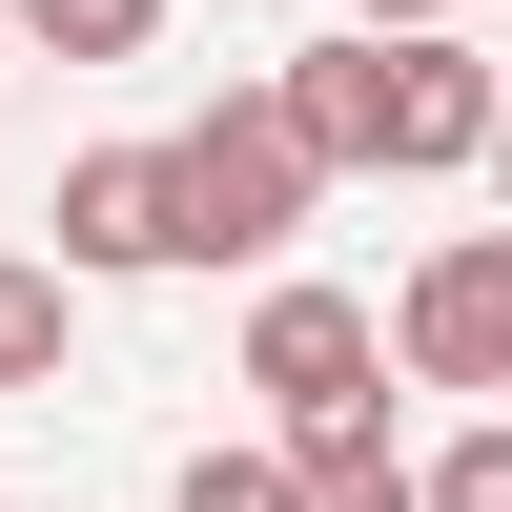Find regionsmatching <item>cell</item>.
<instances>
[{
  "label": "cell",
  "instance_id": "1",
  "mask_svg": "<svg viewBox=\"0 0 512 512\" xmlns=\"http://www.w3.org/2000/svg\"><path fill=\"white\" fill-rule=\"evenodd\" d=\"M164 164H185V267H287L308 205H328V144L287 123V82H226Z\"/></svg>",
  "mask_w": 512,
  "mask_h": 512
},
{
  "label": "cell",
  "instance_id": "2",
  "mask_svg": "<svg viewBox=\"0 0 512 512\" xmlns=\"http://www.w3.org/2000/svg\"><path fill=\"white\" fill-rule=\"evenodd\" d=\"M246 390H267V451L349 431V410H390V308H349V287L287 267L267 308H246Z\"/></svg>",
  "mask_w": 512,
  "mask_h": 512
},
{
  "label": "cell",
  "instance_id": "3",
  "mask_svg": "<svg viewBox=\"0 0 512 512\" xmlns=\"http://www.w3.org/2000/svg\"><path fill=\"white\" fill-rule=\"evenodd\" d=\"M390 369L410 390H512V226H451L390 287Z\"/></svg>",
  "mask_w": 512,
  "mask_h": 512
},
{
  "label": "cell",
  "instance_id": "4",
  "mask_svg": "<svg viewBox=\"0 0 512 512\" xmlns=\"http://www.w3.org/2000/svg\"><path fill=\"white\" fill-rule=\"evenodd\" d=\"M185 267V164L164 144H82L62 164V287H144Z\"/></svg>",
  "mask_w": 512,
  "mask_h": 512
},
{
  "label": "cell",
  "instance_id": "5",
  "mask_svg": "<svg viewBox=\"0 0 512 512\" xmlns=\"http://www.w3.org/2000/svg\"><path fill=\"white\" fill-rule=\"evenodd\" d=\"M492 123H512V82L472 41H390V185H492Z\"/></svg>",
  "mask_w": 512,
  "mask_h": 512
},
{
  "label": "cell",
  "instance_id": "6",
  "mask_svg": "<svg viewBox=\"0 0 512 512\" xmlns=\"http://www.w3.org/2000/svg\"><path fill=\"white\" fill-rule=\"evenodd\" d=\"M267 82H287V123L328 144V185L390 164V41H308V62H267Z\"/></svg>",
  "mask_w": 512,
  "mask_h": 512
},
{
  "label": "cell",
  "instance_id": "7",
  "mask_svg": "<svg viewBox=\"0 0 512 512\" xmlns=\"http://www.w3.org/2000/svg\"><path fill=\"white\" fill-rule=\"evenodd\" d=\"M287 472H308V512H431V472L390 451V410H349V431H308Z\"/></svg>",
  "mask_w": 512,
  "mask_h": 512
},
{
  "label": "cell",
  "instance_id": "8",
  "mask_svg": "<svg viewBox=\"0 0 512 512\" xmlns=\"http://www.w3.org/2000/svg\"><path fill=\"white\" fill-rule=\"evenodd\" d=\"M62 328H82V287L0 246V390H62Z\"/></svg>",
  "mask_w": 512,
  "mask_h": 512
},
{
  "label": "cell",
  "instance_id": "9",
  "mask_svg": "<svg viewBox=\"0 0 512 512\" xmlns=\"http://www.w3.org/2000/svg\"><path fill=\"white\" fill-rule=\"evenodd\" d=\"M0 21H21V41H62V62H144V41H164V0H0Z\"/></svg>",
  "mask_w": 512,
  "mask_h": 512
},
{
  "label": "cell",
  "instance_id": "10",
  "mask_svg": "<svg viewBox=\"0 0 512 512\" xmlns=\"http://www.w3.org/2000/svg\"><path fill=\"white\" fill-rule=\"evenodd\" d=\"M164 512H308V472L246 431V451H185V492H164Z\"/></svg>",
  "mask_w": 512,
  "mask_h": 512
},
{
  "label": "cell",
  "instance_id": "11",
  "mask_svg": "<svg viewBox=\"0 0 512 512\" xmlns=\"http://www.w3.org/2000/svg\"><path fill=\"white\" fill-rule=\"evenodd\" d=\"M410 472H431V512H512V410H472V431L410 451Z\"/></svg>",
  "mask_w": 512,
  "mask_h": 512
},
{
  "label": "cell",
  "instance_id": "12",
  "mask_svg": "<svg viewBox=\"0 0 512 512\" xmlns=\"http://www.w3.org/2000/svg\"><path fill=\"white\" fill-rule=\"evenodd\" d=\"M349 41H451V0H349Z\"/></svg>",
  "mask_w": 512,
  "mask_h": 512
},
{
  "label": "cell",
  "instance_id": "13",
  "mask_svg": "<svg viewBox=\"0 0 512 512\" xmlns=\"http://www.w3.org/2000/svg\"><path fill=\"white\" fill-rule=\"evenodd\" d=\"M492 205H512V123H492Z\"/></svg>",
  "mask_w": 512,
  "mask_h": 512
}]
</instances>
